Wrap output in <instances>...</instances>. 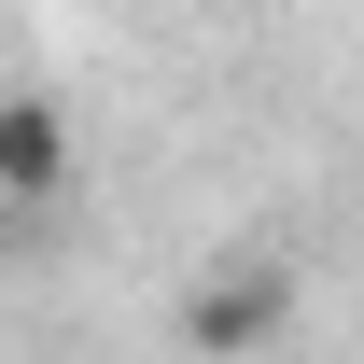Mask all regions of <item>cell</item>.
I'll return each mask as SVG.
<instances>
[{"mask_svg": "<svg viewBox=\"0 0 364 364\" xmlns=\"http://www.w3.org/2000/svg\"><path fill=\"white\" fill-rule=\"evenodd\" d=\"M280 336H294V267H225L182 294V350L196 364H267Z\"/></svg>", "mask_w": 364, "mask_h": 364, "instance_id": "6da1fadb", "label": "cell"}, {"mask_svg": "<svg viewBox=\"0 0 364 364\" xmlns=\"http://www.w3.org/2000/svg\"><path fill=\"white\" fill-rule=\"evenodd\" d=\"M70 182H85L70 112H56L43 85H14V98H0V210H70Z\"/></svg>", "mask_w": 364, "mask_h": 364, "instance_id": "7a4b0ae2", "label": "cell"}, {"mask_svg": "<svg viewBox=\"0 0 364 364\" xmlns=\"http://www.w3.org/2000/svg\"><path fill=\"white\" fill-rule=\"evenodd\" d=\"M154 14H182V0H154Z\"/></svg>", "mask_w": 364, "mask_h": 364, "instance_id": "3957f363", "label": "cell"}]
</instances>
